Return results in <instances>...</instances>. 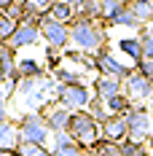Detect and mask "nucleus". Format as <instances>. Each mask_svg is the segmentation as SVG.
Masks as SVG:
<instances>
[{"mask_svg": "<svg viewBox=\"0 0 153 156\" xmlns=\"http://www.w3.org/2000/svg\"><path fill=\"white\" fill-rule=\"evenodd\" d=\"M40 27L38 24H32V22H19L16 24V32H14V38H11V43L8 46L11 48H27V46H35V43H40Z\"/></svg>", "mask_w": 153, "mask_h": 156, "instance_id": "nucleus-11", "label": "nucleus"}, {"mask_svg": "<svg viewBox=\"0 0 153 156\" xmlns=\"http://www.w3.org/2000/svg\"><path fill=\"white\" fill-rule=\"evenodd\" d=\"M129 11L137 16L142 27L153 24V0H129Z\"/></svg>", "mask_w": 153, "mask_h": 156, "instance_id": "nucleus-21", "label": "nucleus"}, {"mask_svg": "<svg viewBox=\"0 0 153 156\" xmlns=\"http://www.w3.org/2000/svg\"><path fill=\"white\" fill-rule=\"evenodd\" d=\"M123 94L132 100V105H145L148 100H153V81L145 76H140L137 70L123 81Z\"/></svg>", "mask_w": 153, "mask_h": 156, "instance_id": "nucleus-10", "label": "nucleus"}, {"mask_svg": "<svg viewBox=\"0 0 153 156\" xmlns=\"http://www.w3.org/2000/svg\"><path fill=\"white\" fill-rule=\"evenodd\" d=\"M116 48L121 51V54H126V59L137 67V62L145 57V51H142V38L140 35H123V38H118L116 41Z\"/></svg>", "mask_w": 153, "mask_h": 156, "instance_id": "nucleus-15", "label": "nucleus"}, {"mask_svg": "<svg viewBox=\"0 0 153 156\" xmlns=\"http://www.w3.org/2000/svg\"><path fill=\"white\" fill-rule=\"evenodd\" d=\"M140 38H142V51H145V57H153V24L142 27V30H140Z\"/></svg>", "mask_w": 153, "mask_h": 156, "instance_id": "nucleus-29", "label": "nucleus"}, {"mask_svg": "<svg viewBox=\"0 0 153 156\" xmlns=\"http://www.w3.org/2000/svg\"><path fill=\"white\" fill-rule=\"evenodd\" d=\"M19 140L22 143H38V145H46L51 140V129H48L43 113H24L19 121Z\"/></svg>", "mask_w": 153, "mask_h": 156, "instance_id": "nucleus-4", "label": "nucleus"}, {"mask_svg": "<svg viewBox=\"0 0 153 156\" xmlns=\"http://www.w3.org/2000/svg\"><path fill=\"white\" fill-rule=\"evenodd\" d=\"M75 19H97L99 22V0H70Z\"/></svg>", "mask_w": 153, "mask_h": 156, "instance_id": "nucleus-20", "label": "nucleus"}, {"mask_svg": "<svg viewBox=\"0 0 153 156\" xmlns=\"http://www.w3.org/2000/svg\"><path fill=\"white\" fill-rule=\"evenodd\" d=\"M30 3H32V5H35V8H40V11H48L54 0H30Z\"/></svg>", "mask_w": 153, "mask_h": 156, "instance_id": "nucleus-33", "label": "nucleus"}, {"mask_svg": "<svg viewBox=\"0 0 153 156\" xmlns=\"http://www.w3.org/2000/svg\"><path fill=\"white\" fill-rule=\"evenodd\" d=\"M67 132H70V137L75 140V145L86 148L89 154H94L97 145L102 143V126L89 116V110H75L73 119H70Z\"/></svg>", "mask_w": 153, "mask_h": 156, "instance_id": "nucleus-3", "label": "nucleus"}, {"mask_svg": "<svg viewBox=\"0 0 153 156\" xmlns=\"http://www.w3.org/2000/svg\"><path fill=\"white\" fill-rule=\"evenodd\" d=\"M129 137V126H126V116H110L102 124V140L110 143H123Z\"/></svg>", "mask_w": 153, "mask_h": 156, "instance_id": "nucleus-14", "label": "nucleus"}, {"mask_svg": "<svg viewBox=\"0 0 153 156\" xmlns=\"http://www.w3.org/2000/svg\"><path fill=\"white\" fill-rule=\"evenodd\" d=\"M16 154L19 156H54L48 145H38V143H19Z\"/></svg>", "mask_w": 153, "mask_h": 156, "instance_id": "nucleus-25", "label": "nucleus"}, {"mask_svg": "<svg viewBox=\"0 0 153 156\" xmlns=\"http://www.w3.org/2000/svg\"><path fill=\"white\" fill-rule=\"evenodd\" d=\"M51 76H54V81H57V83H83V70H70V67H57V70H54V73H51Z\"/></svg>", "mask_w": 153, "mask_h": 156, "instance_id": "nucleus-23", "label": "nucleus"}, {"mask_svg": "<svg viewBox=\"0 0 153 156\" xmlns=\"http://www.w3.org/2000/svg\"><path fill=\"white\" fill-rule=\"evenodd\" d=\"M62 59H64V57H62V51H57V48H51V46L46 48V65H48V70H51V73H54L57 67H62Z\"/></svg>", "mask_w": 153, "mask_h": 156, "instance_id": "nucleus-30", "label": "nucleus"}, {"mask_svg": "<svg viewBox=\"0 0 153 156\" xmlns=\"http://www.w3.org/2000/svg\"><path fill=\"white\" fill-rule=\"evenodd\" d=\"M94 67H97V76H107V78H118V81H126V78L134 73V65L121 62L110 48H99L94 54Z\"/></svg>", "mask_w": 153, "mask_h": 156, "instance_id": "nucleus-5", "label": "nucleus"}, {"mask_svg": "<svg viewBox=\"0 0 153 156\" xmlns=\"http://www.w3.org/2000/svg\"><path fill=\"white\" fill-rule=\"evenodd\" d=\"M57 81H51V78L40 76V78H24V81H19V105L27 110V113H43L48 108V100H51V94H57Z\"/></svg>", "mask_w": 153, "mask_h": 156, "instance_id": "nucleus-1", "label": "nucleus"}, {"mask_svg": "<svg viewBox=\"0 0 153 156\" xmlns=\"http://www.w3.org/2000/svg\"><path fill=\"white\" fill-rule=\"evenodd\" d=\"M16 73H19L22 81H24V78H40V76H46L43 62L35 59V57H19V62H16Z\"/></svg>", "mask_w": 153, "mask_h": 156, "instance_id": "nucleus-18", "label": "nucleus"}, {"mask_svg": "<svg viewBox=\"0 0 153 156\" xmlns=\"http://www.w3.org/2000/svg\"><path fill=\"white\" fill-rule=\"evenodd\" d=\"M121 3H123V5H129V0H121Z\"/></svg>", "mask_w": 153, "mask_h": 156, "instance_id": "nucleus-38", "label": "nucleus"}, {"mask_svg": "<svg viewBox=\"0 0 153 156\" xmlns=\"http://www.w3.org/2000/svg\"><path fill=\"white\" fill-rule=\"evenodd\" d=\"M0 156H19L16 151H0Z\"/></svg>", "mask_w": 153, "mask_h": 156, "instance_id": "nucleus-36", "label": "nucleus"}, {"mask_svg": "<svg viewBox=\"0 0 153 156\" xmlns=\"http://www.w3.org/2000/svg\"><path fill=\"white\" fill-rule=\"evenodd\" d=\"M123 92V81H118V78H107V76H97L92 83V94L97 97V100H102V102H107L110 97H116V94Z\"/></svg>", "mask_w": 153, "mask_h": 156, "instance_id": "nucleus-13", "label": "nucleus"}, {"mask_svg": "<svg viewBox=\"0 0 153 156\" xmlns=\"http://www.w3.org/2000/svg\"><path fill=\"white\" fill-rule=\"evenodd\" d=\"M118 148H121V156H151V151H148V145L145 143H137V140H126L118 143Z\"/></svg>", "mask_w": 153, "mask_h": 156, "instance_id": "nucleus-24", "label": "nucleus"}, {"mask_svg": "<svg viewBox=\"0 0 153 156\" xmlns=\"http://www.w3.org/2000/svg\"><path fill=\"white\" fill-rule=\"evenodd\" d=\"M105 108H107V113H110V116H126L134 105H132V100L121 92V94H116V97H110V100L105 102Z\"/></svg>", "mask_w": 153, "mask_h": 156, "instance_id": "nucleus-22", "label": "nucleus"}, {"mask_svg": "<svg viewBox=\"0 0 153 156\" xmlns=\"http://www.w3.org/2000/svg\"><path fill=\"white\" fill-rule=\"evenodd\" d=\"M86 110H89V116H92V119H94V121H97L99 126H102L107 119H110V113H107L105 102H102V100H97V97H94L92 102H89V108H86Z\"/></svg>", "mask_w": 153, "mask_h": 156, "instance_id": "nucleus-27", "label": "nucleus"}, {"mask_svg": "<svg viewBox=\"0 0 153 156\" xmlns=\"http://www.w3.org/2000/svg\"><path fill=\"white\" fill-rule=\"evenodd\" d=\"M48 16L57 19V22H62V24H73L75 22V11H73L70 0H54L51 8H48Z\"/></svg>", "mask_w": 153, "mask_h": 156, "instance_id": "nucleus-19", "label": "nucleus"}, {"mask_svg": "<svg viewBox=\"0 0 153 156\" xmlns=\"http://www.w3.org/2000/svg\"><path fill=\"white\" fill-rule=\"evenodd\" d=\"M16 3H19V0H0V14H5L8 8H14Z\"/></svg>", "mask_w": 153, "mask_h": 156, "instance_id": "nucleus-34", "label": "nucleus"}, {"mask_svg": "<svg viewBox=\"0 0 153 156\" xmlns=\"http://www.w3.org/2000/svg\"><path fill=\"white\" fill-rule=\"evenodd\" d=\"M54 156H92V154H89L86 148H81V145H75V143H73V145H67V148L57 151Z\"/></svg>", "mask_w": 153, "mask_h": 156, "instance_id": "nucleus-32", "label": "nucleus"}, {"mask_svg": "<svg viewBox=\"0 0 153 156\" xmlns=\"http://www.w3.org/2000/svg\"><path fill=\"white\" fill-rule=\"evenodd\" d=\"M16 19H11L8 14H0V43H11V38H14L16 32Z\"/></svg>", "mask_w": 153, "mask_h": 156, "instance_id": "nucleus-26", "label": "nucleus"}, {"mask_svg": "<svg viewBox=\"0 0 153 156\" xmlns=\"http://www.w3.org/2000/svg\"><path fill=\"white\" fill-rule=\"evenodd\" d=\"M16 48H11L8 43H0V81H3V89L8 94H16L19 89V73H16Z\"/></svg>", "mask_w": 153, "mask_h": 156, "instance_id": "nucleus-9", "label": "nucleus"}, {"mask_svg": "<svg viewBox=\"0 0 153 156\" xmlns=\"http://www.w3.org/2000/svg\"><path fill=\"white\" fill-rule=\"evenodd\" d=\"M70 43H73V48L83 51V54H97L107 43L105 24L97 19H75L70 24Z\"/></svg>", "mask_w": 153, "mask_h": 156, "instance_id": "nucleus-2", "label": "nucleus"}, {"mask_svg": "<svg viewBox=\"0 0 153 156\" xmlns=\"http://www.w3.org/2000/svg\"><path fill=\"white\" fill-rule=\"evenodd\" d=\"M92 100H94V94L86 83H59L57 86V102L64 105L67 110H73V113L86 110Z\"/></svg>", "mask_w": 153, "mask_h": 156, "instance_id": "nucleus-6", "label": "nucleus"}, {"mask_svg": "<svg viewBox=\"0 0 153 156\" xmlns=\"http://www.w3.org/2000/svg\"><path fill=\"white\" fill-rule=\"evenodd\" d=\"M8 119V110H0V121H5Z\"/></svg>", "mask_w": 153, "mask_h": 156, "instance_id": "nucleus-37", "label": "nucleus"}, {"mask_svg": "<svg viewBox=\"0 0 153 156\" xmlns=\"http://www.w3.org/2000/svg\"><path fill=\"white\" fill-rule=\"evenodd\" d=\"M19 126L16 121L11 119H5V121H0V151H16L19 148Z\"/></svg>", "mask_w": 153, "mask_h": 156, "instance_id": "nucleus-16", "label": "nucleus"}, {"mask_svg": "<svg viewBox=\"0 0 153 156\" xmlns=\"http://www.w3.org/2000/svg\"><path fill=\"white\" fill-rule=\"evenodd\" d=\"M43 119H46L51 135H57V132H67L70 119H73V110H67L64 105H59V102H51V105L43 110Z\"/></svg>", "mask_w": 153, "mask_h": 156, "instance_id": "nucleus-12", "label": "nucleus"}, {"mask_svg": "<svg viewBox=\"0 0 153 156\" xmlns=\"http://www.w3.org/2000/svg\"><path fill=\"white\" fill-rule=\"evenodd\" d=\"M8 100H11V94L5 92V89H0V110H5V105H8Z\"/></svg>", "mask_w": 153, "mask_h": 156, "instance_id": "nucleus-35", "label": "nucleus"}, {"mask_svg": "<svg viewBox=\"0 0 153 156\" xmlns=\"http://www.w3.org/2000/svg\"><path fill=\"white\" fill-rule=\"evenodd\" d=\"M134 70H137L140 76H145L148 81H153V57H142V59L137 62V67H134Z\"/></svg>", "mask_w": 153, "mask_h": 156, "instance_id": "nucleus-31", "label": "nucleus"}, {"mask_svg": "<svg viewBox=\"0 0 153 156\" xmlns=\"http://www.w3.org/2000/svg\"><path fill=\"white\" fill-rule=\"evenodd\" d=\"M126 126H129V140L145 143L153 137V113L145 105H134L126 113Z\"/></svg>", "mask_w": 153, "mask_h": 156, "instance_id": "nucleus-7", "label": "nucleus"}, {"mask_svg": "<svg viewBox=\"0 0 153 156\" xmlns=\"http://www.w3.org/2000/svg\"><path fill=\"white\" fill-rule=\"evenodd\" d=\"M105 27H129V30H142V24L137 22V16L129 11V5H121L107 22H102Z\"/></svg>", "mask_w": 153, "mask_h": 156, "instance_id": "nucleus-17", "label": "nucleus"}, {"mask_svg": "<svg viewBox=\"0 0 153 156\" xmlns=\"http://www.w3.org/2000/svg\"><path fill=\"white\" fill-rule=\"evenodd\" d=\"M40 35H43L46 46L57 48V51H64V48L70 46V24H62L57 19H51L48 11L40 19Z\"/></svg>", "mask_w": 153, "mask_h": 156, "instance_id": "nucleus-8", "label": "nucleus"}, {"mask_svg": "<svg viewBox=\"0 0 153 156\" xmlns=\"http://www.w3.org/2000/svg\"><path fill=\"white\" fill-rule=\"evenodd\" d=\"M73 137H70V132H57V135H51V154H57L62 148H67V145H73Z\"/></svg>", "mask_w": 153, "mask_h": 156, "instance_id": "nucleus-28", "label": "nucleus"}]
</instances>
